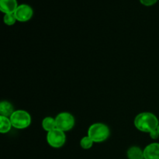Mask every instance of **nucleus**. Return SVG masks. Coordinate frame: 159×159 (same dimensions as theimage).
I'll list each match as a JSON object with an SVG mask.
<instances>
[{
	"mask_svg": "<svg viewBox=\"0 0 159 159\" xmlns=\"http://www.w3.org/2000/svg\"><path fill=\"white\" fill-rule=\"evenodd\" d=\"M134 125L140 131L150 134L152 139H157L159 136L158 120L152 113H142L135 117Z\"/></svg>",
	"mask_w": 159,
	"mask_h": 159,
	"instance_id": "f257e3e1",
	"label": "nucleus"
},
{
	"mask_svg": "<svg viewBox=\"0 0 159 159\" xmlns=\"http://www.w3.org/2000/svg\"><path fill=\"white\" fill-rule=\"evenodd\" d=\"M110 135V130L106 124H94L89 128L88 136L94 142H102L107 140Z\"/></svg>",
	"mask_w": 159,
	"mask_h": 159,
	"instance_id": "f03ea898",
	"label": "nucleus"
},
{
	"mask_svg": "<svg viewBox=\"0 0 159 159\" xmlns=\"http://www.w3.org/2000/svg\"><path fill=\"white\" fill-rule=\"evenodd\" d=\"M12 126L16 129H24L31 124V116L24 110H16L10 116Z\"/></svg>",
	"mask_w": 159,
	"mask_h": 159,
	"instance_id": "7ed1b4c3",
	"label": "nucleus"
},
{
	"mask_svg": "<svg viewBox=\"0 0 159 159\" xmlns=\"http://www.w3.org/2000/svg\"><path fill=\"white\" fill-rule=\"evenodd\" d=\"M56 127L62 131H68L70 130L75 125V118L71 113H61L56 116Z\"/></svg>",
	"mask_w": 159,
	"mask_h": 159,
	"instance_id": "20e7f679",
	"label": "nucleus"
},
{
	"mask_svg": "<svg viewBox=\"0 0 159 159\" xmlns=\"http://www.w3.org/2000/svg\"><path fill=\"white\" fill-rule=\"evenodd\" d=\"M65 140H66V138H65V132L62 131L61 130L55 128L48 132L47 141L51 147L55 148L62 147L65 144Z\"/></svg>",
	"mask_w": 159,
	"mask_h": 159,
	"instance_id": "39448f33",
	"label": "nucleus"
},
{
	"mask_svg": "<svg viewBox=\"0 0 159 159\" xmlns=\"http://www.w3.org/2000/svg\"><path fill=\"white\" fill-rule=\"evenodd\" d=\"M15 16L17 20L20 22H26L30 20L33 16V9L28 5H20L16 9Z\"/></svg>",
	"mask_w": 159,
	"mask_h": 159,
	"instance_id": "423d86ee",
	"label": "nucleus"
},
{
	"mask_svg": "<svg viewBox=\"0 0 159 159\" xmlns=\"http://www.w3.org/2000/svg\"><path fill=\"white\" fill-rule=\"evenodd\" d=\"M144 159H159V144L152 143L144 148Z\"/></svg>",
	"mask_w": 159,
	"mask_h": 159,
	"instance_id": "0eeeda50",
	"label": "nucleus"
},
{
	"mask_svg": "<svg viewBox=\"0 0 159 159\" xmlns=\"http://www.w3.org/2000/svg\"><path fill=\"white\" fill-rule=\"evenodd\" d=\"M17 7L16 0H0V9L4 13H13Z\"/></svg>",
	"mask_w": 159,
	"mask_h": 159,
	"instance_id": "6e6552de",
	"label": "nucleus"
},
{
	"mask_svg": "<svg viewBox=\"0 0 159 159\" xmlns=\"http://www.w3.org/2000/svg\"><path fill=\"white\" fill-rule=\"evenodd\" d=\"M13 113V107L10 102L2 101L0 103V115L3 116H10Z\"/></svg>",
	"mask_w": 159,
	"mask_h": 159,
	"instance_id": "1a4fd4ad",
	"label": "nucleus"
},
{
	"mask_svg": "<svg viewBox=\"0 0 159 159\" xmlns=\"http://www.w3.org/2000/svg\"><path fill=\"white\" fill-rule=\"evenodd\" d=\"M127 157L129 159H144V152L138 147H131L127 151Z\"/></svg>",
	"mask_w": 159,
	"mask_h": 159,
	"instance_id": "9d476101",
	"label": "nucleus"
},
{
	"mask_svg": "<svg viewBox=\"0 0 159 159\" xmlns=\"http://www.w3.org/2000/svg\"><path fill=\"white\" fill-rule=\"evenodd\" d=\"M12 124L10 119L6 116H0V132L2 134L7 133L10 130Z\"/></svg>",
	"mask_w": 159,
	"mask_h": 159,
	"instance_id": "9b49d317",
	"label": "nucleus"
},
{
	"mask_svg": "<svg viewBox=\"0 0 159 159\" xmlns=\"http://www.w3.org/2000/svg\"><path fill=\"white\" fill-rule=\"evenodd\" d=\"M42 127H43V128L48 132L57 128V127H56L55 119H54V118L52 117H50V116L44 118V119L43 120V121H42Z\"/></svg>",
	"mask_w": 159,
	"mask_h": 159,
	"instance_id": "f8f14e48",
	"label": "nucleus"
},
{
	"mask_svg": "<svg viewBox=\"0 0 159 159\" xmlns=\"http://www.w3.org/2000/svg\"><path fill=\"white\" fill-rule=\"evenodd\" d=\"M93 142H94V141H93L89 136L84 137L80 141L81 147L83 149H89L90 148H92V146H93Z\"/></svg>",
	"mask_w": 159,
	"mask_h": 159,
	"instance_id": "ddd939ff",
	"label": "nucleus"
},
{
	"mask_svg": "<svg viewBox=\"0 0 159 159\" xmlns=\"http://www.w3.org/2000/svg\"><path fill=\"white\" fill-rule=\"evenodd\" d=\"M16 18L15 16V14L13 13H7L4 16V23L6 25H9V26H12L16 21Z\"/></svg>",
	"mask_w": 159,
	"mask_h": 159,
	"instance_id": "4468645a",
	"label": "nucleus"
},
{
	"mask_svg": "<svg viewBox=\"0 0 159 159\" xmlns=\"http://www.w3.org/2000/svg\"><path fill=\"white\" fill-rule=\"evenodd\" d=\"M140 2H141L143 5H144V6H149L155 4V3L158 2V0H140Z\"/></svg>",
	"mask_w": 159,
	"mask_h": 159,
	"instance_id": "2eb2a0df",
	"label": "nucleus"
},
{
	"mask_svg": "<svg viewBox=\"0 0 159 159\" xmlns=\"http://www.w3.org/2000/svg\"><path fill=\"white\" fill-rule=\"evenodd\" d=\"M158 134H159V125H158Z\"/></svg>",
	"mask_w": 159,
	"mask_h": 159,
	"instance_id": "dca6fc26",
	"label": "nucleus"
}]
</instances>
